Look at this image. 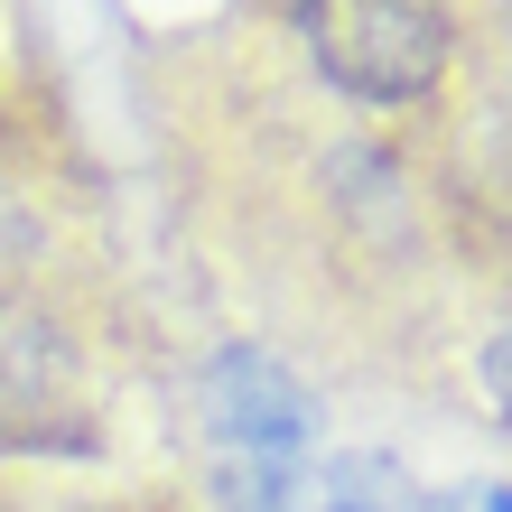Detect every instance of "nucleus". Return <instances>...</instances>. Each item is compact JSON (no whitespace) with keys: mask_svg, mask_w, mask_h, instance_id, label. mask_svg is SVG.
I'll return each mask as SVG.
<instances>
[{"mask_svg":"<svg viewBox=\"0 0 512 512\" xmlns=\"http://www.w3.org/2000/svg\"><path fill=\"white\" fill-rule=\"evenodd\" d=\"M289 28L308 47V66L345 103H373V112L429 103L447 56H457L447 0H289Z\"/></svg>","mask_w":512,"mask_h":512,"instance_id":"obj_1","label":"nucleus"},{"mask_svg":"<svg viewBox=\"0 0 512 512\" xmlns=\"http://www.w3.org/2000/svg\"><path fill=\"white\" fill-rule=\"evenodd\" d=\"M0 447H19V457L94 447L75 345L56 336V317H38L28 298H0Z\"/></svg>","mask_w":512,"mask_h":512,"instance_id":"obj_2","label":"nucleus"},{"mask_svg":"<svg viewBox=\"0 0 512 512\" xmlns=\"http://www.w3.org/2000/svg\"><path fill=\"white\" fill-rule=\"evenodd\" d=\"M205 419H215V447L224 457H252V466H289L298 447L317 438V401L289 364H270L261 345H224L205 364Z\"/></svg>","mask_w":512,"mask_h":512,"instance_id":"obj_3","label":"nucleus"},{"mask_svg":"<svg viewBox=\"0 0 512 512\" xmlns=\"http://www.w3.org/2000/svg\"><path fill=\"white\" fill-rule=\"evenodd\" d=\"M475 373H485V401H494V419H503V438H512V326L475 354Z\"/></svg>","mask_w":512,"mask_h":512,"instance_id":"obj_4","label":"nucleus"},{"mask_svg":"<svg viewBox=\"0 0 512 512\" xmlns=\"http://www.w3.org/2000/svg\"><path fill=\"white\" fill-rule=\"evenodd\" d=\"M475 512H512V485H475Z\"/></svg>","mask_w":512,"mask_h":512,"instance_id":"obj_5","label":"nucleus"},{"mask_svg":"<svg viewBox=\"0 0 512 512\" xmlns=\"http://www.w3.org/2000/svg\"><path fill=\"white\" fill-rule=\"evenodd\" d=\"M317 512H373V503H317Z\"/></svg>","mask_w":512,"mask_h":512,"instance_id":"obj_6","label":"nucleus"},{"mask_svg":"<svg viewBox=\"0 0 512 512\" xmlns=\"http://www.w3.org/2000/svg\"><path fill=\"white\" fill-rule=\"evenodd\" d=\"M503 47H512V0H503Z\"/></svg>","mask_w":512,"mask_h":512,"instance_id":"obj_7","label":"nucleus"}]
</instances>
